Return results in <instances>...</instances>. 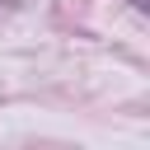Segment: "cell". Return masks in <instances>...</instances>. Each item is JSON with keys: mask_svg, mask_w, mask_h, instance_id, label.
<instances>
[{"mask_svg": "<svg viewBox=\"0 0 150 150\" xmlns=\"http://www.w3.org/2000/svg\"><path fill=\"white\" fill-rule=\"evenodd\" d=\"M127 5H131V9H150V0H127Z\"/></svg>", "mask_w": 150, "mask_h": 150, "instance_id": "cell-1", "label": "cell"}]
</instances>
